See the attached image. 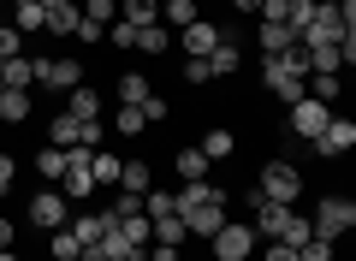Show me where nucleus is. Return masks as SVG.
I'll use <instances>...</instances> for the list:
<instances>
[{"mask_svg":"<svg viewBox=\"0 0 356 261\" xmlns=\"http://www.w3.org/2000/svg\"><path fill=\"white\" fill-rule=\"evenodd\" d=\"M261 84L291 107V101L309 95V65H303V48H285V54H261Z\"/></svg>","mask_w":356,"mask_h":261,"instance_id":"nucleus-1","label":"nucleus"},{"mask_svg":"<svg viewBox=\"0 0 356 261\" xmlns=\"http://www.w3.org/2000/svg\"><path fill=\"white\" fill-rule=\"evenodd\" d=\"M261 190L267 202H285V208H297V196H303V173H297V161H267L261 166Z\"/></svg>","mask_w":356,"mask_h":261,"instance_id":"nucleus-2","label":"nucleus"},{"mask_svg":"<svg viewBox=\"0 0 356 261\" xmlns=\"http://www.w3.org/2000/svg\"><path fill=\"white\" fill-rule=\"evenodd\" d=\"M309 226H315V237H332V244H339V237L356 226V202L350 196H321V208H315Z\"/></svg>","mask_w":356,"mask_h":261,"instance_id":"nucleus-3","label":"nucleus"},{"mask_svg":"<svg viewBox=\"0 0 356 261\" xmlns=\"http://www.w3.org/2000/svg\"><path fill=\"white\" fill-rule=\"evenodd\" d=\"M309 149H315L321 161H339V155H350V149H356V119H350V113H332L327 131H321Z\"/></svg>","mask_w":356,"mask_h":261,"instance_id":"nucleus-4","label":"nucleus"},{"mask_svg":"<svg viewBox=\"0 0 356 261\" xmlns=\"http://www.w3.org/2000/svg\"><path fill=\"white\" fill-rule=\"evenodd\" d=\"M327 119H332V107H327V101L303 95V101H291V119H285V131H291V137H303V143H315L321 131H327Z\"/></svg>","mask_w":356,"mask_h":261,"instance_id":"nucleus-5","label":"nucleus"},{"mask_svg":"<svg viewBox=\"0 0 356 261\" xmlns=\"http://www.w3.org/2000/svg\"><path fill=\"white\" fill-rule=\"evenodd\" d=\"M30 65H36V84H42V89H54V95L83 84V60H72V54H65V60H48V54H36Z\"/></svg>","mask_w":356,"mask_h":261,"instance_id":"nucleus-6","label":"nucleus"},{"mask_svg":"<svg viewBox=\"0 0 356 261\" xmlns=\"http://www.w3.org/2000/svg\"><path fill=\"white\" fill-rule=\"evenodd\" d=\"M208 244H214V261H250V255H255V226L226 220L214 237H208Z\"/></svg>","mask_w":356,"mask_h":261,"instance_id":"nucleus-7","label":"nucleus"},{"mask_svg":"<svg viewBox=\"0 0 356 261\" xmlns=\"http://www.w3.org/2000/svg\"><path fill=\"white\" fill-rule=\"evenodd\" d=\"M65 220H72V196H65V190H36V196H30V226L60 232Z\"/></svg>","mask_w":356,"mask_h":261,"instance_id":"nucleus-8","label":"nucleus"},{"mask_svg":"<svg viewBox=\"0 0 356 261\" xmlns=\"http://www.w3.org/2000/svg\"><path fill=\"white\" fill-rule=\"evenodd\" d=\"M178 220H184V232H191V237H214L232 214H226V196H208V202H196V208H184Z\"/></svg>","mask_w":356,"mask_h":261,"instance_id":"nucleus-9","label":"nucleus"},{"mask_svg":"<svg viewBox=\"0 0 356 261\" xmlns=\"http://www.w3.org/2000/svg\"><path fill=\"white\" fill-rule=\"evenodd\" d=\"M226 42V30L220 24H208V18H196V24H184L178 30V48H184V60H208V54Z\"/></svg>","mask_w":356,"mask_h":261,"instance_id":"nucleus-10","label":"nucleus"},{"mask_svg":"<svg viewBox=\"0 0 356 261\" xmlns=\"http://www.w3.org/2000/svg\"><path fill=\"white\" fill-rule=\"evenodd\" d=\"M6 6H13V30H24V36H42V24H48V6H42V0H6Z\"/></svg>","mask_w":356,"mask_h":261,"instance_id":"nucleus-11","label":"nucleus"},{"mask_svg":"<svg viewBox=\"0 0 356 261\" xmlns=\"http://www.w3.org/2000/svg\"><path fill=\"white\" fill-rule=\"evenodd\" d=\"M149 244L184 249V244H191V232H184V220H178V214H161V220H149Z\"/></svg>","mask_w":356,"mask_h":261,"instance_id":"nucleus-12","label":"nucleus"},{"mask_svg":"<svg viewBox=\"0 0 356 261\" xmlns=\"http://www.w3.org/2000/svg\"><path fill=\"white\" fill-rule=\"evenodd\" d=\"M65 113H72V119H102V95H95V89L89 84H77V89H65Z\"/></svg>","mask_w":356,"mask_h":261,"instance_id":"nucleus-13","label":"nucleus"},{"mask_svg":"<svg viewBox=\"0 0 356 261\" xmlns=\"http://www.w3.org/2000/svg\"><path fill=\"white\" fill-rule=\"evenodd\" d=\"M119 155H107V149H95L89 155V178H95V190H119Z\"/></svg>","mask_w":356,"mask_h":261,"instance_id":"nucleus-14","label":"nucleus"},{"mask_svg":"<svg viewBox=\"0 0 356 261\" xmlns=\"http://www.w3.org/2000/svg\"><path fill=\"white\" fill-rule=\"evenodd\" d=\"M238 72H243V54H238V42L226 36L214 54H208V77H238Z\"/></svg>","mask_w":356,"mask_h":261,"instance_id":"nucleus-15","label":"nucleus"},{"mask_svg":"<svg viewBox=\"0 0 356 261\" xmlns=\"http://www.w3.org/2000/svg\"><path fill=\"white\" fill-rule=\"evenodd\" d=\"M309 95L327 101L332 113H339V95H344V72H309Z\"/></svg>","mask_w":356,"mask_h":261,"instance_id":"nucleus-16","label":"nucleus"},{"mask_svg":"<svg viewBox=\"0 0 356 261\" xmlns=\"http://www.w3.org/2000/svg\"><path fill=\"white\" fill-rule=\"evenodd\" d=\"M255 24H261V18H255ZM255 42H261V54H285V48H297V30L291 24H261Z\"/></svg>","mask_w":356,"mask_h":261,"instance_id":"nucleus-17","label":"nucleus"},{"mask_svg":"<svg viewBox=\"0 0 356 261\" xmlns=\"http://www.w3.org/2000/svg\"><path fill=\"white\" fill-rule=\"evenodd\" d=\"M107 226H113L107 214H77V220H65V232H72L77 244H102V232H107Z\"/></svg>","mask_w":356,"mask_h":261,"instance_id":"nucleus-18","label":"nucleus"},{"mask_svg":"<svg viewBox=\"0 0 356 261\" xmlns=\"http://www.w3.org/2000/svg\"><path fill=\"white\" fill-rule=\"evenodd\" d=\"M0 77H6V89H36V65H30V54L0 60Z\"/></svg>","mask_w":356,"mask_h":261,"instance_id":"nucleus-19","label":"nucleus"},{"mask_svg":"<svg viewBox=\"0 0 356 261\" xmlns=\"http://www.w3.org/2000/svg\"><path fill=\"white\" fill-rule=\"evenodd\" d=\"M119 107H143V101H149L154 95V89H149V77H143V72H125V77H119Z\"/></svg>","mask_w":356,"mask_h":261,"instance_id":"nucleus-20","label":"nucleus"},{"mask_svg":"<svg viewBox=\"0 0 356 261\" xmlns=\"http://www.w3.org/2000/svg\"><path fill=\"white\" fill-rule=\"evenodd\" d=\"M77 18H83L77 0H65V6H48V24L42 30H48V36H77Z\"/></svg>","mask_w":356,"mask_h":261,"instance_id":"nucleus-21","label":"nucleus"},{"mask_svg":"<svg viewBox=\"0 0 356 261\" xmlns=\"http://www.w3.org/2000/svg\"><path fill=\"white\" fill-rule=\"evenodd\" d=\"M172 166H178V178H184V184H196V178H208V166H214V161H208L202 149H178Z\"/></svg>","mask_w":356,"mask_h":261,"instance_id":"nucleus-22","label":"nucleus"},{"mask_svg":"<svg viewBox=\"0 0 356 261\" xmlns=\"http://www.w3.org/2000/svg\"><path fill=\"white\" fill-rule=\"evenodd\" d=\"M303 65L309 72H344V54L332 42H315V48H303Z\"/></svg>","mask_w":356,"mask_h":261,"instance_id":"nucleus-23","label":"nucleus"},{"mask_svg":"<svg viewBox=\"0 0 356 261\" xmlns=\"http://www.w3.org/2000/svg\"><path fill=\"white\" fill-rule=\"evenodd\" d=\"M119 18H125V24H137V30H149V24H161V0H125V6H119Z\"/></svg>","mask_w":356,"mask_h":261,"instance_id":"nucleus-24","label":"nucleus"},{"mask_svg":"<svg viewBox=\"0 0 356 261\" xmlns=\"http://www.w3.org/2000/svg\"><path fill=\"white\" fill-rule=\"evenodd\" d=\"M149 184H154V166L149 161H125V166H119V190H137V196H143Z\"/></svg>","mask_w":356,"mask_h":261,"instance_id":"nucleus-25","label":"nucleus"},{"mask_svg":"<svg viewBox=\"0 0 356 261\" xmlns=\"http://www.w3.org/2000/svg\"><path fill=\"white\" fill-rule=\"evenodd\" d=\"M0 119H6V125H24L30 119V89H6V95H0Z\"/></svg>","mask_w":356,"mask_h":261,"instance_id":"nucleus-26","label":"nucleus"},{"mask_svg":"<svg viewBox=\"0 0 356 261\" xmlns=\"http://www.w3.org/2000/svg\"><path fill=\"white\" fill-rule=\"evenodd\" d=\"M166 48H172V30H166V24H149V30H137V54H154V60H161Z\"/></svg>","mask_w":356,"mask_h":261,"instance_id":"nucleus-27","label":"nucleus"},{"mask_svg":"<svg viewBox=\"0 0 356 261\" xmlns=\"http://www.w3.org/2000/svg\"><path fill=\"white\" fill-rule=\"evenodd\" d=\"M113 131H119V137H149V119H143V107H119V113H113Z\"/></svg>","mask_w":356,"mask_h":261,"instance_id":"nucleus-28","label":"nucleus"},{"mask_svg":"<svg viewBox=\"0 0 356 261\" xmlns=\"http://www.w3.org/2000/svg\"><path fill=\"white\" fill-rule=\"evenodd\" d=\"M161 18H166V30L196 24V0H166V6H161Z\"/></svg>","mask_w":356,"mask_h":261,"instance_id":"nucleus-29","label":"nucleus"},{"mask_svg":"<svg viewBox=\"0 0 356 261\" xmlns=\"http://www.w3.org/2000/svg\"><path fill=\"white\" fill-rule=\"evenodd\" d=\"M232 149H238L232 131H202V155H208V161H232Z\"/></svg>","mask_w":356,"mask_h":261,"instance_id":"nucleus-30","label":"nucleus"},{"mask_svg":"<svg viewBox=\"0 0 356 261\" xmlns=\"http://www.w3.org/2000/svg\"><path fill=\"white\" fill-rule=\"evenodd\" d=\"M77 249H83V244H77L65 226H60V232H48V255H54V261H77Z\"/></svg>","mask_w":356,"mask_h":261,"instance_id":"nucleus-31","label":"nucleus"},{"mask_svg":"<svg viewBox=\"0 0 356 261\" xmlns=\"http://www.w3.org/2000/svg\"><path fill=\"white\" fill-rule=\"evenodd\" d=\"M143 214H149V220H161V214H172V190L149 184V190H143Z\"/></svg>","mask_w":356,"mask_h":261,"instance_id":"nucleus-32","label":"nucleus"},{"mask_svg":"<svg viewBox=\"0 0 356 261\" xmlns=\"http://www.w3.org/2000/svg\"><path fill=\"white\" fill-rule=\"evenodd\" d=\"M332 255H339L332 237H309V244H297V261H332Z\"/></svg>","mask_w":356,"mask_h":261,"instance_id":"nucleus-33","label":"nucleus"},{"mask_svg":"<svg viewBox=\"0 0 356 261\" xmlns=\"http://www.w3.org/2000/svg\"><path fill=\"white\" fill-rule=\"evenodd\" d=\"M36 173H42V178H54V184H60V173H65V149H54V143H48V149L36 155Z\"/></svg>","mask_w":356,"mask_h":261,"instance_id":"nucleus-34","label":"nucleus"},{"mask_svg":"<svg viewBox=\"0 0 356 261\" xmlns=\"http://www.w3.org/2000/svg\"><path fill=\"white\" fill-rule=\"evenodd\" d=\"M77 13L95 18V24H113V18H119V0H77Z\"/></svg>","mask_w":356,"mask_h":261,"instance_id":"nucleus-35","label":"nucleus"},{"mask_svg":"<svg viewBox=\"0 0 356 261\" xmlns=\"http://www.w3.org/2000/svg\"><path fill=\"white\" fill-rule=\"evenodd\" d=\"M309 237H315V226H309L303 214H291V226H285V232L273 237V244H291V249H297V244H309Z\"/></svg>","mask_w":356,"mask_h":261,"instance_id":"nucleus-36","label":"nucleus"},{"mask_svg":"<svg viewBox=\"0 0 356 261\" xmlns=\"http://www.w3.org/2000/svg\"><path fill=\"white\" fill-rule=\"evenodd\" d=\"M24 54V30H13V18L0 24V60H18Z\"/></svg>","mask_w":356,"mask_h":261,"instance_id":"nucleus-37","label":"nucleus"},{"mask_svg":"<svg viewBox=\"0 0 356 261\" xmlns=\"http://www.w3.org/2000/svg\"><path fill=\"white\" fill-rule=\"evenodd\" d=\"M309 18H315V0H285V24L291 30H303Z\"/></svg>","mask_w":356,"mask_h":261,"instance_id":"nucleus-38","label":"nucleus"},{"mask_svg":"<svg viewBox=\"0 0 356 261\" xmlns=\"http://www.w3.org/2000/svg\"><path fill=\"white\" fill-rule=\"evenodd\" d=\"M77 42H95V48H102V42H107V24H95V18H77Z\"/></svg>","mask_w":356,"mask_h":261,"instance_id":"nucleus-39","label":"nucleus"},{"mask_svg":"<svg viewBox=\"0 0 356 261\" xmlns=\"http://www.w3.org/2000/svg\"><path fill=\"white\" fill-rule=\"evenodd\" d=\"M184 84H196V89L214 84V77H208V60H184Z\"/></svg>","mask_w":356,"mask_h":261,"instance_id":"nucleus-40","label":"nucleus"},{"mask_svg":"<svg viewBox=\"0 0 356 261\" xmlns=\"http://www.w3.org/2000/svg\"><path fill=\"white\" fill-rule=\"evenodd\" d=\"M166 113H172V107H166V101H161V95H149V101H143V119H149V125H161V119H166Z\"/></svg>","mask_w":356,"mask_h":261,"instance_id":"nucleus-41","label":"nucleus"},{"mask_svg":"<svg viewBox=\"0 0 356 261\" xmlns=\"http://www.w3.org/2000/svg\"><path fill=\"white\" fill-rule=\"evenodd\" d=\"M13 178H18V161H13V155H0V190H13Z\"/></svg>","mask_w":356,"mask_h":261,"instance_id":"nucleus-42","label":"nucleus"},{"mask_svg":"<svg viewBox=\"0 0 356 261\" xmlns=\"http://www.w3.org/2000/svg\"><path fill=\"white\" fill-rule=\"evenodd\" d=\"M261 261H297V249H291V244H267Z\"/></svg>","mask_w":356,"mask_h":261,"instance_id":"nucleus-43","label":"nucleus"},{"mask_svg":"<svg viewBox=\"0 0 356 261\" xmlns=\"http://www.w3.org/2000/svg\"><path fill=\"white\" fill-rule=\"evenodd\" d=\"M232 13H243V18H250V13H261V0H232Z\"/></svg>","mask_w":356,"mask_h":261,"instance_id":"nucleus-44","label":"nucleus"},{"mask_svg":"<svg viewBox=\"0 0 356 261\" xmlns=\"http://www.w3.org/2000/svg\"><path fill=\"white\" fill-rule=\"evenodd\" d=\"M13 232H18L13 220H0V249H13Z\"/></svg>","mask_w":356,"mask_h":261,"instance_id":"nucleus-45","label":"nucleus"},{"mask_svg":"<svg viewBox=\"0 0 356 261\" xmlns=\"http://www.w3.org/2000/svg\"><path fill=\"white\" fill-rule=\"evenodd\" d=\"M0 261H18V255H13V249H0Z\"/></svg>","mask_w":356,"mask_h":261,"instance_id":"nucleus-46","label":"nucleus"},{"mask_svg":"<svg viewBox=\"0 0 356 261\" xmlns=\"http://www.w3.org/2000/svg\"><path fill=\"white\" fill-rule=\"evenodd\" d=\"M42 6H65V0H42Z\"/></svg>","mask_w":356,"mask_h":261,"instance_id":"nucleus-47","label":"nucleus"},{"mask_svg":"<svg viewBox=\"0 0 356 261\" xmlns=\"http://www.w3.org/2000/svg\"><path fill=\"white\" fill-rule=\"evenodd\" d=\"M0 95H6V77H0Z\"/></svg>","mask_w":356,"mask_h":261,"instance_id":"nucleus-48","label":"nucleus"},{"mask_svg":"<svg viewBox=\"0 0 356 261\" xmlns=\"http://www.w3.org/2000/svg\"><path fill=\"white\" fill-rule=\"evenodd\" d=\"M0 196H6V190H0Z\"/></svg>","mask_w":356,"mask_h":261,"instance_id":"nucleus-49","label":"nucleus"},{"mask_svg":"<svg viewBox=\"0 0 356 261\" xmlns=\"http://www.w3.org/2000/svg\"><path fill=\"white\" fill-rule=\"evenodd\" d=\"M137 261H143V255H137Z\"/></svg>","mask_w":356,"mask_h":261,"instance_id":"nucleus-50","label":"nucleus"}]
</instances>
